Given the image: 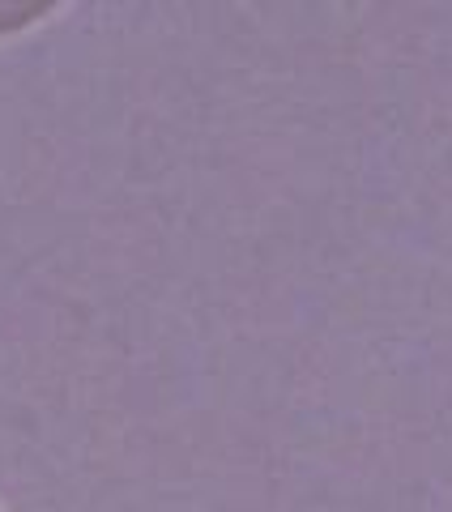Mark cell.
Segmentation results:
<instances>
[{"instance_id": "obj_1", "label": "cell", "mask_w": 452, "mask_h": 512, "mask_svg": "<svg viewBox=\"0 0 452 512\" xmlns=\"http://www.w3.org/2000/svg\"><path fill=\"white\" fill-rule=\"evenodd\" d=\"M52 5H0V30H13V26H26L35 22L39 13H47Z\"/></svg>"}]
</instances>
